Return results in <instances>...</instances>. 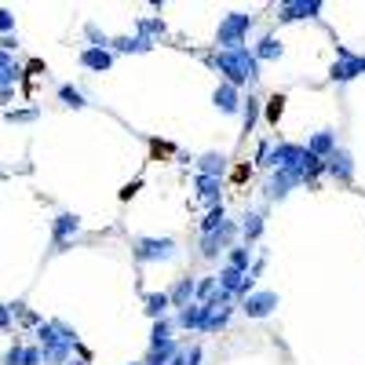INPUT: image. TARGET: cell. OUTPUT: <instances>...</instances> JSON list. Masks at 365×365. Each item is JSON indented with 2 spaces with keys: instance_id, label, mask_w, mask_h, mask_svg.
I'll return each mask as SVG.
<instances>
[{
  "instance_id": "obj_1",
  "label": "cell",
  "mask_w": 365,
  "mask_h": 365,
  "mask_svg": "<svg viewBox=\"0 0 365 365\" xmlns=\"http://www.w3.org/2000/svg\"><path fill=\"white\" fill-rule=\"evenodd\" d=\"M37 336H41V355H44V365H66L77 350V333L70 329L66 321L51 318V321H41L37 325Z\"/></svg>"
},
{
  "instance_id": "obj_2",
  "label": "cell",
  "mask_w": 365,
  "mask_h": 365,
  "mask_svg": "<svg viewBox=\"0 0 365 365\" xmlns=\"http://www.w3.org/2000/svg\"><path fill=\"white\" fill-rule=\"evenodd\" d=\"M216 70L223 73V81L234 84V88H245V84H256L259 81V59L252 55V48L245 44L238 51H216Z\"/></svg>"
},
{
  "instance_id": "obj_3",
  "label": "cell",
  "mask_w": 365,
  "mask_h": 365,
  "mask_svg": "<svg viewBox=\"0 0 365 365\" xmlns=\"http://www.w3.org/2000/svg\"><path fill=\"white\" fill-rule=\"evenodd\" d=\"M252 22H256V19L249 15V11H230V15H223V22H219V30H216L219 51H238V48H245Z\"/></svg>"
},
{
  "instance_id": "obj_4",
  "label": "cell",
  "mask_w": 365,
  "mask_h": 365,
  "mask_svg": "<svg viewBox=\"0 0 365 365\" xmlns=\"http://www.w3.org/2000/svg\"><path fill=\"white\" fill-rule=\"evenodd\" d=\"M132 256L139 263H158V259H172L176 256V241L172 238H135Z\"/></svg>"
},
{
  "instance_id": "obj_5",
  "label": "cell",
  "mask_w": 365,
  "mask_h": 365,
  "mask_svg": "<svg viewBox=\"0 0 365 365\" xmlns=\"http://www.w3.org/2000/svg\"><path fill=\"white\" fill-rule=\"evenodd\" d=\"M362 73H365V55H355V51H347V48H336V62L329 70V81L344 84V81H355V77H362Z\"/></svg>"
},
{
  "instance_id": "obj_6",
  "label": "cell",
  "mask_w": 365,
  "mask_h": 365,
  "mask_svg": "<svg viewBox=\"0 0 365 365\" xmlns=\"http://www.w3.org/2000/svg\"><path fill=\"white\" fill-rule=\"evenodd\" d=\"M238 234H241V227L227 219V223L219 227L216 234H205V238H201V256H205V259H216L219 252H230V249H234V238H238Z\"/></svg>"
},
{
  "instance_id": "obj_7",
  "label": "cell",
  "mask_w": 365,
  "mask_h": 365,
  "mask_svg": "<svg viewBox=\"0 0 365 365\" xmlns=\"http://www.w3.org/2000/svg\"><path fill=\"white\" fill-rule=\"evenodd\" d=\"M299 182H303V172H296V168H274L263 194H267V201H281V198H289V190L299 187Z\"/></svg>"
},
{
  "instance_id": "obj_8",
  "label": "cell",
  "mask_w": 365,
  "mask_h": 365,
  "mask_svg": "<svg viewBox=\"0 0 365 365\" xmlns=\"http://www.w3.org/2000/svg\"><path fill=\"white\" fill-rule=\"evenodd\" d=\"M321 0H285L278 4V19L281 22H299V19H318L321 15Z\"/></svg>"
},
{
  "instance_id": "obj_9",
  "label": "cell",
  "mask_w": 365,
  "mask_h": 365,
  "mask_svg": "<svg viewBox=\"0 0 365 365\" xmlns=\"http://www.w3.org/2000/svg\"><path fill=\"white\" fill-rule=\"evenodd\" d=\"M274 307H278V292H267V289H256L249 299H241V310H245V318H270L274 315Z\"/></svg>"
},
{
  "instance_id": "obj_10",
  "label": "cell",
  "mask_w": 365,
  "mask_h": 365,
  "mask_svg": "<svg viewBox=\"0 0 365 365\" xmlns=\"http://www.w3.org/2000/svg\"><path fill=\"white\" fill-rule=\"evenodd\" d=\"M77 230H81V216H73V212H59L55 216V223H51V241H55V252L66 249V241L73 238Z\"/></svg>"
},
{
  "instance_id": "obj_11",
  "label": "cell",
  "mask_w": 365,
  "mask_h": 365,
  "mask_svg": "<svg viewBox=\"0 0 365 365\" xmlns=\"http://www.w3.org/2000/svg\"><path fill=\"white\" fill-rule=\"evenodd\" d=\"M212 102H216V110L219 113H241V106H245V95H241V88H234V84H219L216 91H212Z\"/></svg>"
},
{
  "instance_id": "obj_12",
  "label": "cell",
  "mask_w": 365,
  "mask_h": 365,
  "mask_svg": "<svg viewBox=\"0 0 365 365\" xmlns=\"http://www.w3.org/2000/svg\"><path fill=\"white\" fill-rule=\"evenodd\" d=\"M325 172H329L336 182H350V179H355V158H350L344 147H336L333 158L325 161Z\"/></svg>"
},
{
  "instance_id": "obj_13",
  "label": "cell",
  "mask_w": 365,
  "mask_h": 365,
  "mask_svg": "<svg viewBox=\"0 0 365 365\" xmlns=\"http://www.w3.org/2000/svg\"><path fill=\"white\" fill-rule=\"evenodd\" d=\"M303 150L310 153V158H318V161H329L333 150H336V132H333V128H321V132H315L307 139Z\"/></svg>"
},
{
  "instance_id": "obj_14",
  "label": "cell",
  "mask_w": 365,
  "mask_h": 365,
  "mask_svg": "<svg viewBox=\"0 0 365 365\" xmlns=\"http://www.w3.org/2000/svg\"><path fill=\"white\" fill-rule=\"evenodd\" d=\"M194 187H198V201H205L208 208L223 205V179H212V176H194Z\"/></svg>"
},
{
  "instance_id": "obj_15",
  "label": "cell",
  "mask_w": 365,
  "mask_h": 365,
  "mask_svg": "<svg viewBox=\"0 0 365 365\" xmlns=\"http://www.w3.org/2000/svg\"><path fill=\"white\" fill-rule=\"evenodd\" d=\"M81 66L91 70V73H106L113 66V51L110 48H81Z\"/></svg>"
},
{
  "instance_id": "obj_16",
  "label": "cell",
  "mask_w": 365,
  "mask_h": 365,
  "mask_svg": "<svg viewBox=\"0 0 365 365\" xmlns=\"http://www.w3.org/2000/svg\"><path fill=\"white\" fill-rule=\"evenodd\" d=\"M263 230H267V216H263V208H252V212H245V219H241V238H245V245H252L263 238Z\"/></svg>"
},
{
  "instance_id": "obj_17",
  "label": "cell",
  "mask_w": 365,
  "mask_h": 365,
  "mask_svg": "<svg viewBox=\"0 0 365 365\" xmlns=\"http://www.w3.org/2000/svg\"><path fill=\"white\" fill-rule=\"evenodd\" d=\"M227 172V153H219V150H208L198 158V176H212V179H223Z\"/></svg>"
},
{
  "instance_id": "obj_18",
  "label": "cell",
  "mask_w": 365,
  "mask_h": 365,
  "mask_svg": "<svg viewBox=\"0 0 365 365\" xmlns=\"http://www.w3.org/2000/svg\"><path fill=\"white\" fill-rule=\"evenodd\" d=\"M153 48V41H147V37H113L110 41V51H124V55H147V51Z\"/></svg>"
},
{
  "instance_id": "obj_19",
  "label": "cell",
  "mask_w": 365,
  "mask_h": 365,
  "mask_svg": "<svg viewBox=\"0 0 365 365\" xmlns=\"http://www.w3.org/2000/svg\"><path fill=\"white\" fill-rule=\"evenodd\" d=\"M252 55H256L259 62H278V59L285 55V44H281L274 33H267V37H259V44L252 48Z\"/></svg>"
},
{
  "instance_id": "obj_20",
  "label": "cell",
  "mask_w": 365,
  "mask_h": 365,
  "mask_svg": "<svg viewBox=\"0 0 365 365\" xmlns=\"http://www.w3.org/2000/svg\"><path fill=\"white\" fill-rule=\"evenodd\" d=\"M194 292H198V281H194V278H179L176 285H172V292H168V296H172V307H190L194 303Z\"/></svg>"
},
{
  "instance_id": "obj_21",
  "label": "cell",
  "mask_w": 365,
  "mask_h": 365,
  "mask_svg": "<svg viewBox=\"0 0 365 365\" xmlns=\"http://www.w3.org/2000/svg\"><path fill=\"white\" fill-rule=\"evenodd\" d=\"M142 310L153 318V321H161V318H168V307H172V296L168 292H150V296H142Z\"/></svg>"
},
{
  "instance_id": "obj_22",
  "label": "cell",
  "mask_w": 365,
  "mask_h": 365,
  "mask_svg": "<svg viewBox=\"0 0 365 365\" xmlns=\"http://www.w3.org/2000/svg\"><path fill=\"white\" fill-rule=\"evenodd\" d=\"M19 77H22V66L8 55V51H0V91H4V88H15Z\"/></svg>"
},
{
  "instance_id": "obj_23",
  "label": "cell",
  "mask_w": 365,
  "mask_h": 365,
  "mask_svg": "<svg viewBox=\"0 0 365 365\" xmlns=\"http://www.w3.org/2000/svg\"><path fill=\"white\" fill-rule=\"evenodd\" d=\"M135 33L139 37H147V41H158V37H165L168 33V26H165V19L161 15H142V19H135Z\"/></svg>"
},
{
  "instance_id": "obj_24",
  "label": "cell",
  "mask_w": 365,
  "mask_h": 365,
  "mask_svg": "<svg viewBox=\"0 0 365 365\" xmlns=\"http://www.w3.org/2000/svg\"><path fill=\"white\" fill-rule=\"evenodd\" d=\"M216 278H219V289H227V292H234V296H238V289H241V281H245V270H234V267H219V274H216Z\"/></svg>"
},
{
  "instance_id": "obj_25",
  "label": "cell",
  "mask_w": 365,
  "mask_h": 365,
  "mask_svg": "<svg viewBox=\"0 0 365 365\" xmlns=\"http://www.w3.org/2000/svg\"><path fill=\"white\" fill-rule=\"evenodd\" d=\"M227 267L249 274V267H252V249H249V245H234V249L227 252Z\"/></svg>"
},
{
  "instance_id": "obj_26",
  "label": "cell",
  "mask_w": 365,
  "mask_h": 365,
  "mask_svg": "<svg viewBox=\"0 0 365 365\" xmlns=\"http://www.w3.org/2000/svg\"><path fill=\"white\" fill-rule=\"evenodd\" d=\"M172 329H176V318H161V321H153V329H150V350L172 340Z\"/></svg>"
},
{
  "instance_id": "obj_27",
  "label": "cell",
  "mask_w": 365,
  "mask_h": 365,
  "mask_svg": "<svg viewBox=\"0 0 365 365\" xmlns=\"http://www.w3.org/2000/svg\"><path fill=\"white\" fill-rule=\"evenodd\" d=\"M59 102H62V106H70V110L88 106L84 91H81V88H73V84H59Z\"/></svg>"
},
{
  "instance_id": "obj_28",
  "label": "cell",
  "mask_w": 365,
  "mask_h": 365,
  "mask_svg": "<svg viewBox=\"0 0 365 365\" xmlns=\"http://www.w3.org/2000/svg\"><path fill=\"white\" fill-rule=\"evenodd\" d=\"M223 223H227V208H223V205L208 208V212H205V219H201V238H205V234H216Z\"/></svg>"
},
{
  "instance_id": "obj_29",
  "label": "cell",
  "mask_w": 365,
  "mask_h": 365,
  "mask_svg": "<svg viewBox=\"0 0 365 365\" xmlns=\"http://www.w3.org/2000/svg\"><path fill=\"white\" fill-rule=\"evenodd\" d=\"M241 121H245V132H252V128H256V121H259V99H256V95L245 99V106H241Z\"/></svg>"
},
{
  "instance_id": "obj_30",
  "label": "cell",
  "mask_w": 365,
  "mask_h": 365,
  "mask_svg": "<svg viewBox=\"0 0 365 365\" xmlns=\"http://www.w3.org/2000/svg\"><path fill=\"white\" fill-rule=\"evenodd\" d=\"M84 41H88V48H110L113 37H106L95 22H88V26H84Z\"/></svg>"
},
{
  "instance_id": "obj_31",
  "label": "cell",
  "mask_w": 365,
  "mask_h": 365,
  "mask_svg": "<svg viewBox=\"0 0 365 365\" xmlns=\"http://www.w3.org/2000/svg\"><path fill=\"white\" fill-rule=\"evenodd\" d=\"M230 315H234V307H223V310H216V315L205 321V329H201V333H219V329H227V325H230Z\"/></svg>"
},
{
  "instance_id": "obj_32",
  "label": "cell",
  "mask_w": 365,
  "mask_h": 365,
  "mask_svg": "<svg viewBox=\"0 0 365 365\" xmlns=\"http://www.w3.org/2000/svg\"><path fill=\"white\" fill-rule=\"evenodd\" d=\"M4 117H8L11 124H30V121H37V117H41V110H37V106H26V110H8Z\"/></svg>"
},
{
  "instance_id": "obj_33",
  "label": "cell",
  "mask_w": 365,
  "mask_h": 365,
  "mask_svg": "<svg viewBox=\"0 0 365 365\" xmlns=\"http://www.w3.org/2000/svg\"><path fill=\"white\" fill-rule=\"evenodd\" d=\"M172 365H201V347H190V350H179L172 358Z\"/></svg>"
},
{
  "instance_id": "obj_34",
  "label": "cell",
  "mask_w": 365,
  "mask_h": 365,
  "mask_svg": "<svg viewBox=\"0 0 365 365\" xmlns=\"http://www.w3.org/2000/svg\"><path fill=\"white\" fill-rule=\"evenodd\" d=\"M281 110H285V95H274V99H267V121H270V124H278Z\"/></svg>"
},
{
  "instance_id": "obj_35",
  "label": "cell",
  "mask_w": 365,
  "mask_h": 365,
  "mask_svg": "<svg viewBox=\"0 0 365 365\" xmlns=\"http://www.w3.org/2000/svg\"><path fill=\"white\" fill-rule=\"evenodd\" d=\"M270 150H274L270 139H263V142L256 147V165H259V168H270Z\"/></svg>"
},
{
  "instance_id": "obj_36",
  "label": "cell",
  "mask_w": 365,
  "mask_h": 365,
  "mask_svg": "<svg viewBox=\"0 0 365 365\" xmlns=\"http://www.w3.org/2000/svg\"><path fill=\"white\" fill-rule=\"evenodd\" d=\"M22 358H26V347L15 340V344H11V350L4 355V365H22Z\"/></svg>"
},
{
  "instance_id": "obj_37",
  "label": "cell",
  "mask_w": 365,
  "mask_h": 365,
  "mask_svg": "<svg viewBox=\"0 0 365 365\" xmlns=\"http://www.w3.org/2000/svg\"><path fill=\"white\" fill-rule=\"evenodd\" d=\"M0 33H4V37L15 33V15H11L8 8H0Z\"/></svg>"
},
{
  "instance_id": "obj_38",
  "label": "cell",
  "mask_w": 365,
  "mask_h": 365,
  "mask_svg": "<svg viewBox=\"0 0 365 365\" xmlns=\"http://www.w3.org/2000/svg\"><path fill=\"white\" fill-rule=\"evenodd\" d=\"M22 365H44L41 347H26V358H22Z\"/></svg>"
},
{
  "instance_id": "obj_39",
  "label": "cell",
  "mask_w": 365,
  "mask_h": 365,
  "mask_svg": "<svg viewBox=\"0 0 365 365\" xmlns=\"http://www.w3.org/2000/svg\"><path fill=\"white\" fill-rule=\"evenodd\" d=\"M11 321H15V310H11V303H0V329H11Z\"/></svg>"
},
{
  "instance_id": "obj_40",
  "label": "cell",
  "mask_w": 365,
  "mask_h": 365,
  "mask_svg": "<svg viewBox=\"0 0 365 365\" xmlns=\"http://www.w3.org/2000/svg\"><path fill=\"white\" fill-rule=\"evenodd\" d=\"M263 267H267V256H256V259H252V267H249V278H252V281H259Z\"/></svg>"
},
{
  "instance_id": "obj_41",
  "label": "cell",
  "mask_w": 365,
  "mask_h": 365,
  "mask_svg": "<svg viewBox=\"0 0 365 365\" xmlns=\"http://www.w3.org/2000/svg\"><path fill=\"white\" fill-rule=\"evenodd\" d=\"M15 48H19V33H11V37H4V41H0V51H8V55H11Z\"/></svg>"
},
{
  "instance_id": "obj_42",
  "label": "cell",
  "mask_w": 365,
  "mask_h": 365,
  "mask_svg": "<svg viewBox=\"0 0 365 365\" xmlns=\"http://www.w3.org/2000/svg\"><path fill=\"white\" fill-rule=\"evenodd\" d=\"M66 365H88V362H84V358H70Z\"/></svg>"
},
{
  "instance_id": "obj_43",
  "label": "cell",
  "mask_w": 365,
  "mask_h": 365,
  "mask_svg": "<svg viewBox=\"0 0 365 365\" xmlns=\"http://www.w3.org/2000/svg\"><path fill=\"white\" fill-rule=\"evenodd\" d=\"M128 365H142V362H128Z\"/></svg>"
},
{
  "instance_id": "obj_44",
  "label": "cell",
  "mask_w": 365,
  "mask_h": 365,
  "mask_svg": "<svg viewBox=\"0 0 365 365\" xmlns=\"http://www.w3.org/2000/svg\"><path fill=\"white\" fill-rule=\"evenodd\" d=\"M0 179H4V172H0Z\"/></svg>"
}]
</instances>
